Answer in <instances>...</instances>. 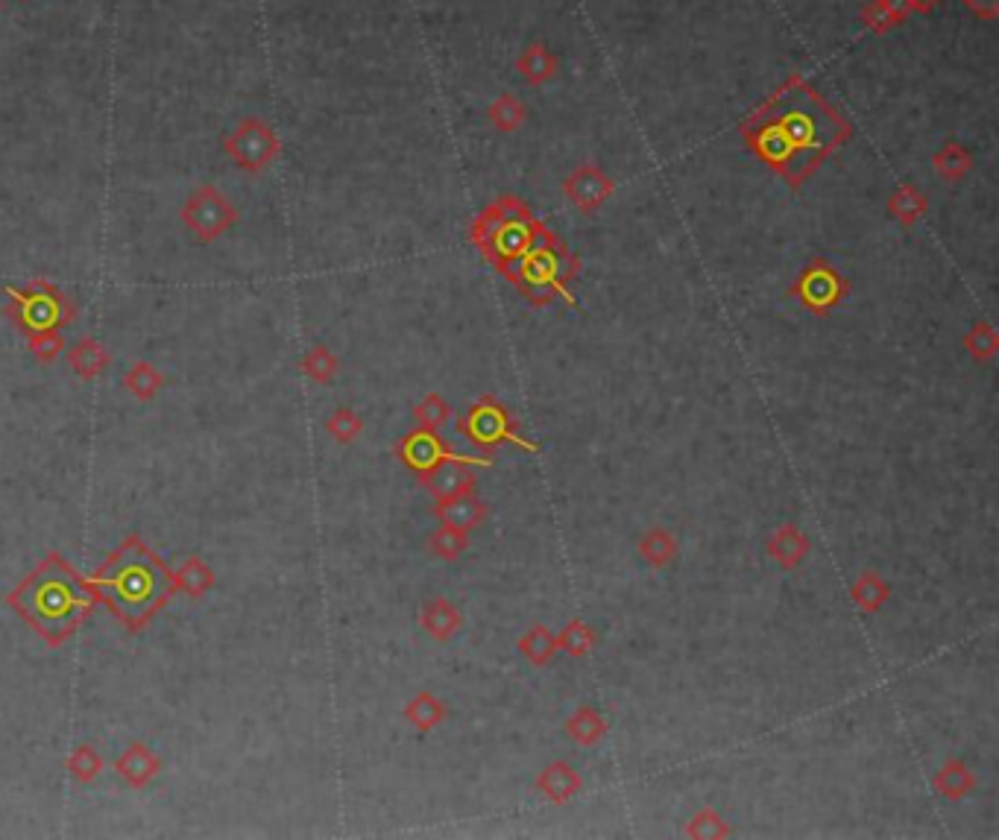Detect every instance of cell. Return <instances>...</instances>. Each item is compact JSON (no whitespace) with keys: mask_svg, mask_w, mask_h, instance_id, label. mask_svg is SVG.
<instances>
[{"mask_svg":"<svg viewBox=\"0 0 999 840\" xmlns=\"http://www.w3.org/2000/svg\"><path fill=\"white\" fill-rule=\"evenodd\" d=\"M434 516L443 524H451V528H460L469 533L478 524H484V519L490 516V504L481 501L475 493L446 495V498L434 501Z\"/></svg>","mask_w":999,"mask_h":840,"instance_id":"14","label":"cell"},{"mask_svg":"<svg viewBox=\"0 0 999 840\" xmlns=\"http://www.w3.org/2000/svg\"><path fill=\"white\" fill-rule=\"evenodd\" d=\"M742 135L753 153L798 191L830 153L850 141L853 127L812 85L795 76L744 120Z\"/></svg>","mask_w":999,"mask_h":840,"instance_id":"2","label":"cell"},{"mask_svg":"<svg viewBox=\"0 0 999 840\" xmlns=\"http://www.w3.org/2000/svg\"><path fill=\"white\" fill-rule=\"evenodd\" d=\"M926 209H929V200L917 191L915 185H903V188H897V191L891 193V217L897 220V223H903V226H915L917 220L926 214Z\"/></svg>","mask_w":999,"mask_h":840,"instance_id":"24","label":"cell"},{"mask_svg":"<svg viewBox=\"0 0 999 840\" xmlns=\"http://www.w3.org/2000/svg\"><path fill=\"white\" fill-rule=\"evenodd\" d=\"M964 3H967L976 15H982V19H994V15H997V0H964Z\"/></svg>","mask_w":999,"mask_h":840,"instance_id":"36","label":"cell"},{"mask_svg":"<svg viewBox=\"0 0 999 840\" xmlns=\"http://www.w3.org/2000/svg\"><path fill=\"white\" fill-rule=\"evenodd\" d=\"M908 12L912 10H908L906 0H873L871 7L865 10V24L877 29V33H882V29L894 27L903 19H908Z\"/></svg>","mask_w":999,"mask_h":840,"instance_id":"31","label":"cell"},{"mask_svg":"<svg viewBox=\"0 0 999 840\" xmlns=\"http://www.w3.org/2000/svg\"><path fill=\"white\" fill-rule=\"evenodd\" d=\"M964 348L976 364H990L999 352V334L990 322H976L967 334H964Z\"/></svg>","mask_w":999,"mask_h":840,"instance_id":"27","label":"cell"},{"mask_svg":"<svg viewBox=\"0 0 999 840\" xmlns=\"http://www.w3.org/2000/svg\"><path fill=\"white\" fill-rule=\"evenodd\" d=\"M596 630L589 627L587 622H580V618H572V622L557 632V650H566L568 656H587L589 650L596 648Z\"/></svg>","mask_w":999,"mask_h":840,"instance_id":"26","label":"cell"},{"mask_svg":"<svg viewBox=\"0 0 999 840\" xmlns=\"http://www.w3.org/2000/svg\"><path fill=\"white\" fill-rule=\"evenodd\" d=\"M71 364H77L80 366V369H83L85 375L92 372L94 366L97 364H103V352H101V346H94L92 340H85L83 346L77 348L74 352V357H71Z\"/></svg>","mask_w":999,"mask_h":840,"instance_id":"35","label":"cell"},{"mask_svg":"<svg viewBox=\"0 0 999 840\" xmlns=\"http://www.w3.org/2000/svg\"><path fill=\"white\" fill-rule=\"evenodd\" d=\"M563 191L572 200V205H578L584 214H592L604 205L610 197L615 193V182L610 176L596 165H580L578 170H572L563 182Z\"/></svg>","mask_w":999,"mask_h":840,"instance_id":"11","label":"cell"},{"mask_svg":"<svg viewBox=\"0 0 999 840\" xmlns=\"http://www.w3.org/2000/svg\"><path fill=\"white\" fill-rule=\"evenodd\" d=\"M533 788H537V794L545 796L551 805H568L580 791H584V779H580L578 770L572 768L568 761L557 758V761H551V765H545V768L537 773Z\"/></svg>","mask_w":999,"mask_h":840,"instance_id":"12","label":"cell"},{"mask_svg":"<svg viewBox=\"0 0 999 840\" xmlns=\"http://www.w3.org/2000/svg\"><path fill=\"white\" fill-rule=\"evenodd\" d=\"M971 153H967L962 144H955V141H947V144L941 146V153L936 156V170L944 182H959V179H964L967 170H971Z\"/></svg>","mask_w":999,"mask_h":840,"instance_id":"29","label":"cell"},{"mask_svg":"<svg viewBox=\"0 0 999 840\" xmlns=\"http://www.w3.org/2000/svg\"><path fill=\"white\" fill-rule=\"evenodd\" d=\"M446 718H449V709H446V703H443L437 695H432V691L413 695L411 700H408V706H404V721L420 732L437 730V726L446 723Z\"/></svg>","mask_w":999,"mask_h":840,"instance_id":"21","label":"cell"},{"mask_svg":"<svg viewBox=\"0 0 999 840\" xmlns=\"http://www.w3.org/2000/svg\"><path fill=\"white\" fill-rule=\"evenodd\" d=\"M765 551H768V557L777 563L779 568H798L807 563V557L812 554V540H809L807 533L795 524V521H786V524H779L774 533L765 542Z\"/></svg>","mask_w":999,"mask_h":840,"instance_id":"13","label":"cell"},{"mask_svg":"<svg viewBox=\"0 0 999 840\" xmlns=\"http://www.w3.org/2000/svg\"><path fill=\"white\" fill-rule=\"evenodd\" d=\"M458 434H463L472 446L486 448L490 454L498 446H505V442L507 446L522 448V451H540L531 439L522 437L519 422L507 413L505 404L495 402L493 395H481L478 402L469 404L463 416L458 419Z\"/></svg>","mask_w":999,"mask_h":840,"instance_id":"5","label":"cell"},{"mask_svg":"<svg viewBox=\"0 0 999 840\" xmlns=\"http://www.w3.org/2000/svg\"><path fill=\"white\" fill-rule=\"evenodd\" d=\"M422 486L434 495V498H446V495L458 493H475L478 477L472 472V466L467 463H440L432 472L420 475Z\"/></svg>","mask_w":999,"mask_h":840,"instance_id":"15","label":"cell"},{"mask_svg":"<svg viewBox=\"0 0 999 840\" xmlns=\"http://www.w3.org/2000/svg\"><path fill=\"white\" fill-rule=\"evenodd\" d=\"M338 369V360L326 352V348H314L312 355L305 357V372L317 378V381H329L331 375Z\"/></svg>","mask_w":999,"mask_h":840,"instance_id":"34","label":"cell"},{"mask_svg":"<svg viewBox=\"0 0 999 840\" xmlns=\"http://www.w3.org/2000/svg\"><path fill=\"white\" fill-rule=\"evenodd\" d=\"M639 557L645 566L666 568L678 559V536L669 528H651L639 536Z\"/></svg>","mask_w":999,"mask_h":840,"instance_id":"20","label":"cell"},{"mask_svg":"<svg viewBox=\"0 0 999 840\" xmlns=\"http://www.w3.org/2000/svg\"><path fill=\"white\" fill-rule=\"evenodd\" d=\"M329 430L340 442H349V439H355L361 434V419L349 407H343V411H338L329 419Z\"/></svg>","mask_w":999,"mask_h":840,"instance_id":"33","label":"cell"},{"mask_svg":"<svg viewBox=\"0 0 999 840\" xmlns=\"http://www.w3.org/2000/svg\"><path fill=\"white\" fill-rule=\"evenodd\" d=\"M528 118V109H525V103L514 94H502L498 100L490 106V120H493V127L498 132H514V129L522 127V120Z\"/></svg>","mask_w":999,"mask_h":840,"instance_id":"30","label":"cell"},{"mask_svg":"<svg viewBox=\"0 0 999 840\" xmlns=\"http://www.w3.org/2000/svg\"><path fill=\"white\" fill-rule=\"evenodd\" d=\"M428 548H432L434 557L446 559V563H455L458 557H463L469 548V536L467 530L451 528V524H443L432 533V540H428Z\"/></svg>","mask_w":999,"mask_h":840,"instance_id":"28","label":"cell"},{"mask_svg":"<svg viewBox=\"0 0 999 840\" xmlns=\"http://www.w3.org/2000/svg\"><path fill=\"white\" fill-rule=\"evenodd\" d=\"M451 416L449 402L440 393H428L425 399H420V404L413 407V419L422 430H440Z\"/></svg>","mask_w":999,"mask_h":840,"instance_id":"32","label":"cell"},{"mask_svg":"<svg viewBox=\"0 0 999 840\" xmlns=\"http://www.w3.org/2000/svg\"><path fill=\"white\" fill-rule=\"evenodd\" d=\"M7 296H10V313L30 334H50L74 317V305L64 299V293L42 279L30 282L21 291L7 287Z\"/></svg>","mask_w":999,"mask_h":840,"instance_id":"6","label":"cell"},{"mask_svg":"<svg viewBox=\"0 0 999 840\" xmlns=\"http://www.w3.org/2000/svg\"><path fill=\"white\" fill-rule=\"evenodd\" d=\"M519 73H522L525 80L531 85H542L549 83L554 71H557V59L549 54V47L540 45V42H533V45L525 47V54L519 56Z\"/></svg>","mask_w":999,"mask_h":840,"instance_id":"23","label":"cell"},{"mask_svg":"<svg viewBox=\"0 0 999 840\" xmlns=\"http://www.w3.org/2000/svg\"><path fill=\"white\" fill-rule=\"evenodd\" d=\"M235 217H238V211L232 209V202L218 188H209V185L193 193L191 200L185 202L183 211L185 226L191 228L200 240L221 238L223 232L235 223Z\"/></svg>","mask_w":999,"mask_h":840,"instance_id":"10","label":"cell"},{"mask_svg":"<svg viewBox=\"0 0 999 840\" xmlns=\"http://www.w3.org/2000/svg\"><path fill=\"white\" fill-rule=\"evenodd\" d=\"M226 156L244 170H265L275 156H279V135L273 132V127L261 118H244L238 127L232 129L226 141H223Z\"/></svg>","mask_w":999,"mask_h":840,"instance_id":"8","label":"cell"},{"mask_svg":"<svg viewBox=\"0 0 999 840\" xmlns=\"http://www.w3.org/2000/svg\"><path fill=\"white\" fill-rule=\"evenodd\" d=\"M683 831H686V838L695 840H725L733 835L730 823L718 812H713V808H701V812L692 814Z\"/></svg>","mask_w":999,"mask_h":840,"instance_id":"25","label":"cell"},{"mask_svg":"<svg viewBox=\"0 0 999 840\" xmlns=\"http://www.w3.org/2000/svg\"><path fill=\"white\" fill-rule=\"evenodd\" d=\"M889 598H891L889 580H885L882 575H877V571H871V568L856 577L850 585L853 606H856V610H862V613H868V615L880 613L882 606L889 603Z\"/></svg>","mask_w":999,"mask_h":840,"instance_id":"19","label":"cell"},{"mask_svg":"<svg viewBox=\"0 0 999 840\" xmlns=\"http://www.w3.org/2000/svg\"><path fill=\"white\" fill-rule=\"evenodd\" d=\"M516 648L531 667H545L557 653V636L545 627V624H533L519 636Z\"/></svg>","mask_w":999,"mask_h":840,"instance_id":"22","label":"cell"},{"mask_svg":"<svg viewBox=\"0 0 999 840\" xmlns=\"http://www.w3.org/2000/svg\"><path fill=\"white\" fill-rule=\"evenodd\" d=\"M396 454L402 460L404 466L411 469L413 475L420 477L425 472H432L440 463H467L472 469H490L493 466V454H460L437 437V430H411L408 437L396 442Z\"/></svg>","mask_w":999,"mask_h":840,"instance_id":"7","label":"cell"},{"mask_svg":"<svg viewBox=\"0 0 999 840\" xmlns=\"http://www.w3.org/2000/svg\"><path fill=\"white\" fill-rule=\"evenodd\" d=\"M94 585L120 622H127L132 630H141L165 603L171 577L153 557V551L144 548L138 540H129L103 563Z\"/></svg>","mask_w":999,"mask_h":840,"instance_id":"4","label":"cell"},{"mask_svg":"<svg viewBox=\"0 0 999 840\" xmlns=\"http://www.w3.org/2000/svg\"><path fill=\"white\" fill-rule=\"evenodd\" d=\"M906 3L912 12H929L932 7H936L938 0H906Z\"/></svg>","mask_w":999,"mask_h":840,"instance_id":"37","label":"cell"},{"mask_svg":"<svg viewBox=\"0 0 999 840\" xmlns=\"http://www.w3.org/2000/svg\"><path fill=\"white\" fill-rule=\"evenodd\" d=\"M472 244L537 308L554 299L575 305L568 287L580 270L578 256L522 200L502 197L486 205L472 223Z\"/></svg>","mask_w":999,"mask_h":840,"instance_id":"1","label":"cell"},{"mask_svg":"<svg viewBox=\"0 0 999 840\" xmlns=\"http://www.w3.org/2000/svg\"><path fill=\"white\" fill-rule=\"evenodd\" d=\"M12 610L27 618L42 639L59 644L92 613L94 592L68 568L59 554L42 563L24 583L12 592Z\"/></svg>","mask_w":999,"mask_h":840,"instance_id":"3","label":"cell"},{"mask_svg":"<svg viewBox=\"0 0 999 840\" xmlns=\"http://www.w3.org/2000/svg\"><path fill=\"white\" fill-rule=\"evenodd\" d=\"M563 730H566L568 738L575 741V744H580V747H596L598 741L604 738L610 726H607V718L598 712L596 706L584 703L568 714V721Z\"/></svg>","mask_w":999,"mask_h":840,"instance_id":"18","label":"cell"},{"mask_svg":"<svg viewBox=\"0 0 999 840\" xmlns=\"http://www.w3.org/2000/svg\"><path fill=\"white\" fill-rule=\"evenodd\" d=\"M976 773H973L967 765H964L962 758H950L944 761L938 773L932 777V788H936L938 794L947 796V800H964V796H971L976 791Z\"/></svg>","mask_w":999,"mask_h":840,"instance_id":"17","label":"cell"},{"mask_svg":"<svg viewBox=\"0 0 999 840\" xmlns=\"http://www.w3.org/2000/svg\"><path fill=\"white\" fill-rule=\"evenodd\" d=\"M420 624L434 641H451L463 627V615L449 598H434L422 606Z\"/></svg>","mask_w":999,"mask_h":840,"instance_id":"16","label":"cell"},{"mask_svg":"<svg viewBox=\"0 0 999 840\" xmlns=\"http://www.w3.org/2000/svg\"><path fill=\"white\" fill-rule=\"evenodd\" d=\"M795 296H798L803 305H807L809 311L818 313V317H824L835 308V305H842L844 296L850 293V284L844 279L838 270L826 264L824 258H815L812 264L798 275V282L789 287Z\"/></svg>","mask_w":999,"mask_h":840,"instance_id":"9","label":"cell"}]
</instances>
